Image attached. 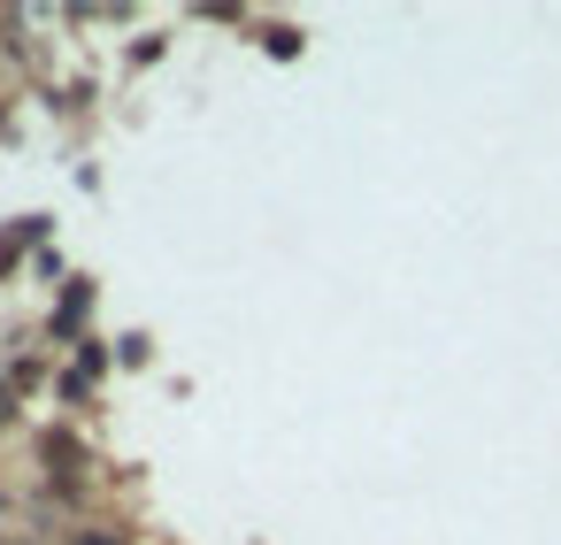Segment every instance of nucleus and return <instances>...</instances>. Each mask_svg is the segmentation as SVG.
<instances>
[{
    "mask_svg": "<svg viewBox=\"0 0 561 545\" xmlns=\"http://www.w3.org/2000/svg\"><path fill=\"white\" fill-rule=\"evenodd\" d=\"M85 545H108V537H85Z\"/></svg>",
    "mask_w": 561,
    "mask_h": 545,
    "instance_id": "nucleus-1",
    "label": "nucleus"
}]
</instances>
